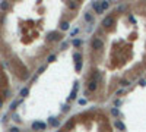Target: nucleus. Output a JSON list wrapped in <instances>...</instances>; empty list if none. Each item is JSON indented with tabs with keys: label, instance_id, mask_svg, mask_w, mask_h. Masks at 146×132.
<instances>
[{
	"label": "nucleus",
	"instance_id": "nucleus-1",
	"mask_svg": "<svg viewBox=\"0 0 146 132\" xmlns=\"http://www.w3.org/2000/svg\"><path fill=\"white\" fill-rule=\"evenodd\" d=\"M45 128H47V125H45V123H42V122H34L32 123V129L34 131H38V129L40 131H44Z\"/></svg>",
	"mask_w": 146,
	"mask_h": 132
},
{
	"label": "nucleus",
	"instance_id": "nucleus-2",
	"mask_svg": "<svg viewBox=\"0 0 146 132\" xmlns=\"http://www.w3.org/2000/svg\"><path fill=\"white\" fill-rule=\"evenodd\" d=\"M92 47L93 49H102L104 47V41H102L101 38H93L92 40Z\"/></svg>",
	"mask_w": 146,
	"mask_h": 132
},
{
	"label": "nucleus",
	"instance_id": "nucleus-3",
	"mask_svg": "<svg viewBox=\"0 0 146 132\" xmlns=\"http://www.w3.org/2000/svg\"><path fill=\"white\" fill-rule=\"evenodd\" d=\"M92 7H93V10H95L98 15L104 12V9H102V6H101V2H93V3H92Z\"/></svg>",
	"mask_w": 146,
	"mask_h": 132
},
{
	"label": "nucleus",
	"instance_id": "nucleus-4",
	"mask_svg": "<svg viewBox=\"0 0 146 132\" xmlns=\"http://www.w3.org/2000/svg\"><path fill=\"white\" fill-rule=\"evenodd\" d=\"M113 24H114V18L113 16L105 18V19L102 21V25H104V26H110V25H113Z\"/></svg>",
	"mask_w": 146,
	"mask_h": 132
},
{
	"label": "nucleus",
	"instance_id": "nucleus-5",
	"mask_svg": "<svg viewBox=\"0 0 146 132\" xmlns=\"http://www.w3.org/2000/svg\"><path fill=\"white\" fill-rule=\"evenodd\" d=\"M88 90H89V91H95V90H97V82H95V81H91L89 85H88Z\"/></svg>",
	"mask_w": 146,
	"mask_h": 132
},
{
	"label": "nucleus",
	"instance_id": "nucleus-6",
	"mask_svg": "<svg viewBox=\"0 0 146 132\" xmlns=\"http://www.w3.org/2000/svg\"><path fill=\"white\" fill-rule=\"evenodd\" d=\"M115 128H117V129H121V131H124V129H126L124 123H123V122H120V120H117V122H115Z\"/></svg>",
	"mask_w": 146,
	"mask_h": 132
},
{
	"label": "nucleus",
	"instance_id": "nucleus-7",
	"mask_svg": "<svg viewBox=\"0 0 146 132\" xmlns=\"http://www.w3.org/2000/svg\"><path fill=\"white\" fill-rule=\"evenodd\" d=\"M85 21H86V22H92V15L89 13V12H85Z\"/></svg>",
	"mask_w": 146,
	"mask_h": 132
},
{
	"label": "nucleus",
	"instance_id": "nucleus-8",
	"mask_svg": "<svg viewBox=\"0 0 146 132\" xmlns=\"http://www.w3.org/2000/svg\"><path fill=\"white\" fill-rule=\"evenodd\" d=\"M101 6H102V9H108V6H110V3H108V0H101Z\"/></svg>",
	"mask_w": 146,
	"mask_h": 132
},
{
	"label": "nucleus",
	"instance_id": "nucleus-9",
	"mask_svg": "<svg viewBox=\"0 0 146 132\" xmlns=\"http://www.w3.org/2000/svg\"><path fill=\"white\" fill-rule=\"evenodd\" d=\"M73 59H75V62H80V60H82V54H80V53H75Z\"/></svg>",
	"mask_w": 146,
	"mask_h": 132
},
{
	"label": "nucleus",
	"instance_id": "nucleus-10",
	"mask_svg": "<svg viewBox=\"0 0 146 132\" xmlns=\"http://www.w3.org/2000/svg\"><path fill=\"white\" fill-rule=\"evenodd\" d=\"M69 26H70V25H69V22H62V25H60V28H62L63 31H67V29H69Z\"/></svg>",
	"mask_w": 146,
	"mask_h": 132
},
{
	"label": "nucleus",
	"instance_id": "nucleus-11",
	"mask_svg": "<svg viewBox=\"0 0 146 132\" xmlns=\"http://www.w3.org/2000/svg\"><path fill=\"white\" fill-rule=\"evenodd\" d=\"M82 66H83L82 60H80V62H76V72H80V70H82Z\"/></svg>",
	"mask_w": 146,
	"mask_h": 132
},
{
	"label": "nucleus",
	"instance_id": "nucleus-12",
	"mask_svg": "<svg viewBox=\"0 0 146 132\" xmlns=\"http://www.w3.org/2000/svg\"><path fill=\"white\" fill-rule=\"evenodd\" d=\"M50 38H51V40H60V35H58L57 32H51V34H50Z\"/></svg>",
	"mask_w": 146,
	"mask_h": 132
},
{
	"label": "nucleus",
	"instance_id": "nucleus-13",
	"mask_svg": "<svg viewBox=\"0 0 146 132\" xmlns=\"http://www.w3.org/2000/svg\"><path fill=\"white\" fill-rule=\"evenodd\" d=\"M0 9H2V10H7V9H9V3H7V2H3L2 5H0Z\"/></svg>",
	"mask_w": 146,
	"mask_h": 132
},
{
	"label": "nucleus",
	"instance_id": "nucleus-14",
	"mask_svg": "<svg viewBox=\"0 0 146 132\" xmlns=\"http://www.w3.org/2000/svg\"><path fill=\"white\" fill-rule=\"evenodd\" d=\"M28 93H29L28 88H22V90H21V97H27V95H28Z\"/></svg>",
	"mask_w": 146,
	"mask_h": 132
},
{
	"label": "nucleus",
	"instance_id": "nucleus-15",
	"mask_svg": "<svg viewBox=\"0 0 146 132\" xmlns=\"http://www.w3.org/2000/svg\"><path fill=\"white\" fill-rule=\"evenodd\" d=\"M50 125H51V126H58V120H56L54 117H51V119H50Z\"/></svg>",
	"mask_w": 146,
	"mask_h": 132
},
{
	"label": "nucleus",
	"instance_id": "nucleus-16",
	"mask_svg": "<svg viewBox=\"0 0 146 132\" xmlns=\"http://www.w3.org/2000/svg\"><path fill=\"white\" fill-rule=\"evenodd\" d=\"M82 46V41L80 40H73V47H79Z\"/></svg>",
	"mask_w": 146,
	"mask_h": 132
},
{
	"label": "nucleus",
	"instance_id": "nucleus-17",
	"mask_svg": "<svg viewBox=\"0 0 146 132\" xmlns=\"http://www.w3.org/2000/svg\"><path fill=\"white\" fill-rule=\"evenodd\" d=\"M78 32H79V29H78V28H75V29H72V31H70V37H75V35L78 34Z\"/></svg>",
	"mask_w": 146,
	"mask_h": 132
},
{
	"label": "nucleus",
	"instance_id": "nucleus-18",
	"mask_svg": "<svg viewBox=\"0 0 146 132\" xmlns=\"http://www.w3.org/2000/svg\"><path fill=\"white\" fill-rule=\"evenodd\" d=\"M111 114H113V116H118V109H117V107H114L113 110H111Z\"/></svg>",
	"mask_w": 146,
	"mask_h": 132
},
{
	"label": "nucleus",
	"instance_id": "nucleus-19",
	"mask_svg": "<svg viewBox=\"0 0 146 132\" xmlns=\"http://www.w3.org/2000/svg\"><path fill=\"white\" fill-rule=\"evenodd\" d=\"M18 104H19V101H13V103L10 104V109H12V110H13V109H16V106H18Z\"/></svg>",
	"mask_w": 146,
	"mask_h": 132
},
{
	"label": "nucleus",
	"instance_id": "nucleus-20",
	"mask_svg": "<svg viewBox=\"0 0 146 132\" xmlns=\"http://www.w3.org/2000/svg\"><path fill=\"white\" fill-rule=\"evenodd\" d=\"M86 103H88V100H86V98H80V100H79V104H80V106L86 104Z\"/></svg>",
	"mask_w": 146,
	"mask_h": 132
},
{
	"label": "nucleus",
	"instance_id": "nucleus-21",
	"mask_svg": "<svg viewBox=\"0 0 146 132\" xmlns=\"http://www.w3.org/2000/svg\"><path fill=\"white\" fill-rule=\"evenodd\" d=\"M120 84H121L123 87H127V85H130V84H128V81H126V79H123V81L120 82Z\"/></svg>",
	"mask_w": 146,
	"mask_h": 132
},
{
	"label": "nucleus",
	"instance_id": "nucleus-22",
	"mask_svg": "<svg viewBox=\"0 0 146 132\" xmlns=\"http://www.w3.org/2000/svg\"><path fill=\"white\" fill-rule=\"evenodd\" d=\"M54 60H56V56H54V54H51V56L48 57V62H54Z\"/></svg>",
	"mask_w": 146,
	"mask_h": 132
},
{
	"label": "nucleus",
	"instance_id": "nucleus-23",
	"mask_svg": "<svg viewBox=\"0 0 146 132\" xmlns=\"http://www.w3.org/2000/svg\"><path fill=\"white\" fill-rule=\"evenodd\" d=\"M70 98H76V91H75V90H73L72 94H70Z\"/></svg>",
	"mask_w": 146,
	"mask_h": 132
},
{
	"label": "nucleus",
	"instance_id": "nucleus-24",
	"mask_svg": "<svg viewBox=\"0 0 146 132\" xmlns=\"http://www.w3.org/2000/svg\"><path fill=\"white\" fill-rule=\"evenodd\" d=\"M78 88H79V84H78V82H75V87H73V90H75V91H78Z\"/></svg>",
	"mask_w": 146,
	"mask_h": 132
},
{
	"label": "nucleus",
	"instance_id": "nucleus-25",
	"mask_svg": "<svg viewBox=\"0 0 146 132\" xmlns=\"http://www.w3.org/2000/svg\"><path fill=\"white\" fill-rule=\"evenodd\" d=\"M10 131H13V132H18L19 129H18V128H16V126H13V128H10Z\"/></svg>",
	"mask_w": 146,
	"mask_h": 132
},
{
	"label": "nucleus",
	"instance_id": "nucleus-26",
	"mask_svg": "<svg viewBox=\"0 0 146 132\" xmlns=\"http://www.w3.org/2000/svg\"><path fill=\"white\" fill-rule=\"evenodd\" d=\"M67 47V43H62V49H66Z\"/></svg>",
	"mask_w": 146,
	"mask_h": 132
},
{
	"label": "nucleus",
	"instance_id": "nucleus-27",
	"mask_svg": "<svg viewBox=\"0 0 146 132\" xmlns=\"http://www.w3.org/2000/svg\"><path fill=\"white\" fill-rule=\"evenodd\" d=\"M2 104H3V103H2V101H0V107H2Z\"/></svg>",
	"mask_w": 146,
	"mask_h": 132
},
{
	"label": "nucleus",
	"instance_id": "nucleus-28",
	"mask_svg": "<svg viewBox=\"0 0 146 132\" xmlns=\"http://www.w3.org/2000/svg\"><path fill=\"white\" fill-rule=\"evenodd\" d=\"M78 2H80V0H78Z\"/></svg>",
	"mask_w": 146,
	"mask_h": 132
}]
</instances>
